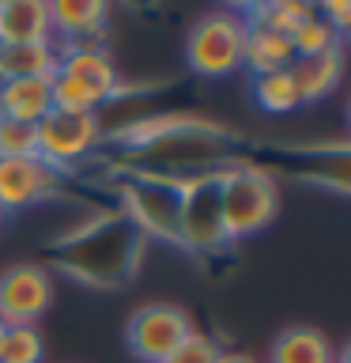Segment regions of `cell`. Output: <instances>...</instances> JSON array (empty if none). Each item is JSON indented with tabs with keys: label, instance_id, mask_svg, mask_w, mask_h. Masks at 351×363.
Here are the masks:
<instances>
[{
	"label": "cell",
	"instance_id": "obj_1",
	"mask_svg": "<svg viewBox=\"0 0 351 363\" xmlns=\"http://www.w3.org/2000/svg\"><path fill=\"white\" fill-rule=\"evenodd\" d=\"M234 144L231 133L219 125L192 118V113H159V118H136L125 129V155L132 170L166 178H192L223 170L219 159ZM231 167V163H226Z\"/></svg>",
	"mask_w": 351,
	"mask_h": 363
},
{
	"label": "cell",
	"instance_id": "obj_2",
	"mask_svg": "<svg viewBox=\"0 0 351 363\" xmlns=\"http://www.w3.org/2000/svg\"><path fill=\"white\" fill-rule=\"evenodd\" d=\"M144 242L147 238L129 223V216L102 212L79 231H72L64 242H57L53 261L64 269L72 280L91 284V288H121L136 277L144 261Z\"/></svg>",
	"mask_w": 351,
	"mask_h": 363
},
{
	"label": "cell",
	"instance_id": "obj_3",
	"mask_svg": "<svg viewBox=\"0 0 351 363\" xmlns=\"http://www.w3.org/2000/svg\"><path fill=\"white\" fill-rule=\"evenodd\" d=\"M219 208H223V231L226 238H249L276 220L280 212V189L268 170L253 163H231L219 170Z\"/></svg>",
	"mask_w": 351,
	"mask_h": 363
},
{
	"label": "cell",
	"instance_id": "obj_4",
	"mask_svg": "<svg viewBox=\"0 0 351 363\" xmlns=\"http://www.w3.org/2000/svg\"><path fill=\"white\" fill-rule=\"evenodd\" d=\"M121 212L144 238L178 246V220H181V178L147 174V170H129L117 182Z\"/></svg>",
	"mask_w": 351,
	"mask_h": 363
},
{
	"label": "cell",
	"instance_id": "obj_5",
	"mask_svg": "<svg viewBox=\"0 0 351 363\" xmlns=\"http://www.w3.org/2000/svg\"><path fill=\"white\" fill-rule=\"evenodd\" d=\"M246 19L238 8H215L192 23L185 38V61L204 79H223L242 68Z\"/></svg>",
	"mask_w": 351,
	"mask_h": 363
},
{
	"label": "cell",
	"instance_id": "obj_6",
	"mask_svg": "<svg viewBox=\"0 0 351 363\" xmlns=\"http://www.w3.org/2000/svg\"><path fill=\"white\" fill-rule=\"evenodd\" d=\"M34 136H38V159L45 167H53L57 174H64L106 140V129H102V113L53 106L34 125Z\"/></svg>",
	"mask_w": 351,
	"mask_h": 363
},
{
	"label": "cell",
	"instance_id": "obj_7",
	"mask_svg": "<svg viewBox=\"0 0 351 363\" xmlns=\"http://www.w3.org/2000/svg\"><path fill=\"white\" fill-rule=\"evenodd\" d=\"M178 246L192 254H219L231 246L223 231V208H219V170L181 178V220H178Z\"/></svg>",
	"mask_w": 351,
	"mask_h": 363
},
{
	"label": "cell",
	"instance_id": "obj_8",
	"mask_svg": "<svg viewBox=\"0 0 351 363\" xmlns=\"http://www.w3.org/2000/svg\"><path fill=\"white\" fill-rule=\"evenodd\" d=\"M189 333H192L189 314L174 303H147L129 318V325H125L129 352L140 363H163Z\"/></svg>",
	"mask_w": 351,
	"mask_h": 363
},
{
	"label": "cell",
	"instance_id": "obj_9",
	"mask_svg": "<svg viewBox=\"0 0 351 363\" xmlns=\"http://www.w3.org/2000/svg\"><path fill=\"white\" fill-rule=\"evenodd\" d=\"M53 303L50 269L23 261L0 272V322L4 325H38V318Z\"/></svg>",
	"mask_w": 351,
	"mask_h": 363
},
{
	"label": "cell",
	"instance_id": "obj_10",
	"mask_svg": "<svg viewBox=\"0 0 351 363\" xmlns=\"http://www.w3.org/2000/svg\"><path fill=\"white\" fill-rule=\"evenodd\" d=\"M53 76H64L79 84L84 91H91L102 106L113 102L117 95L121 79H117V68H113L110 53L102 50L98 42H72V45H57V68Z\"/></svg>",
	"mask_w": 351,
	"mask_h": 363
},
{
	"label": "cell",
	"instance_id": "obj_11",
	"mask_svg": "<svg viewBox=\"0 0 351 363\" xmlns=\"http://www.w3.org/2000/svg\"><path fill=\"white\" fill-rule=\"evenodd\" d=\"M57 182L53 167H45L38 155H23V159H0V212H23L34 204L50 201Z\"/></svg>",
	"mask_w": 351,
	"mask_h": 363
},
{
	"label": "cell",
	"instance_id": "obj_12",
	"mask_svg": "<svg viewBox=\"0 0 351 363\" xmlns=\"http://www.w3.org/2000/svg\"><path fill=\"white\" fill-rule=\"evenodd\" d=\"M110 8L98 0H53L50 4V30L57 45L72 42H98L106 30Z\"/></svg>",
	"mask_w": 351,
	"mask_h": 363
},
{
	"label": "cell",
	"instance_id": "obj_13",
	"mask_svg": "<svg viewBox=\"0 0 351 363\" xmlns=\"http://www.w3.org/2000/svg\"><path fill=\"white\" fill-rule=\"evenodd\" d=\"M53 110V79L50 76H19L0 87V118L38 125Z\"/></svg>",
	"mask_w": 351,
	"mask_h": 363
},
{
	"label": "cell",
	"instance_id": "obj_14",
	"mask_svg": "<svg viewBox=\"0 0 351 363\" xmlns=\"http://www.w3.org/2000/svg\"><path fill=\"white\" fill-rule=\"evenodd\" d=\"M294 65V45L287 34L268 30L260 23H246V42H242V68L249 76L283 72Z\"/></svg>",
	"mask_w": 351,
	"mask_h": 363
},
{
	"label": "cell",
	"instance_id": "obj_15",
	"mask_svg": "<svg viewBox=\"0 0 351 363\" xmlns=\"http://www.w3.org/2000/svg\"><path fill=\"white\" fill-rule=\"evenodd\" d=\"M291 79H294V87H299V95H302V106L328 99L340 87V79H344V50L317 53V57H294Z\"/></svg>",
	"mask_w": 351,
	"mask_h": 363
},
{
	"label": "cell",
	"instance_id": "obj_16",
	"mask_svg": "<svg viewBox=\"0 0 351 363\" xmlns=\"http://www.w3.org/2000/svg\"><path fill=\"white\" fill-rule=\"evenodd\" d=\"M50 30V4L42 0H0V45L45 42Z\"/></svg>",
	"mask_w": 351,
	"mask_h": 363
},
{
	"label": "cell",
	"instance_id": "obj_17",
	"mask_svg": "<svg viewBox=\"0 0 351 363\" xmlns=\"http://www.w3.org/2000/svg\"><path fill=\"white\" fill-rule=\"evenodd\" d=\"M268 363H340V352L333 348L321 329L313 325H294L272 340Z\"/></svg>",
	"mask_w": 351,
	"mask_h": 363
},
{
	"label": "cell",
	"instance_id": "obj_18",
	"mask_svg": "<svg viewBox=\"0 0 351 363\" xmlns=\"http://www.w3.org/2000/svg\"><path fill=\"white\" fill-rule=\"evenodd\" d=\"M57 68V42H23V45H0V76H53Z\"/></svg>",
	"mask_w": 351,
	"mask_h": 363
},
{
	"label": "cell",
	"instance_id": "obj_19",
	"mask_svg": "<svg viewBox=\"0 0 351 363\" xmlns=\"http://www.w3.org/2000/svg\"><path fill=\"white\" fill-rule=\"evenodd\" d=\"M291 45H294V57H317V53L344 50V34H340L333 23L321 16V8L313 4V11L299 23V30L291 34Z\"/></svg>",
	"mask_w": 351,
	"mask_h": 363
},
{
	"label": "cell",
	"instance_id": "obj_20",
	"mask_svg": "<svg viewBox=\"0 0 351 363\" xmlns=\"http://www.w3.org/2000/svg\"><path fill=\"white\" fill-rule=\"evenodd\" d=\"M253 99L265 113H294L302 106V95H299V87H294V79H291V68L253 76Z\"/></svg>",
	"mask_w": 351,
	"mask_h": 363
},
{
	"label": "cell",
	"instance_id": "obj_21",
	"mask_svg": "<svg viewBox=\"0 0 351 363\" xmlns=\"http://www.w3.org/2000/svg\"><path fill=\"white\" fill-rule=\"evenodd\" d=\"M246 23H260L268 30L291 34L299 30V23L313 11V4H302V0H268V4H253V8H238Z\"/></svg>",
	"mask_w": 351,
	"mask_h": 363
},
{
	"label": "cell",
	"instance_id": "obj_22",
	"mask_svg": "<svg viewBox=\"0 0 351 363\" xmlns=\"http://www.w3.org/2000/svg\"><path fill=\"white\" fill-rule=\"evenodd\" d=\"M45 340L38 325H4L0 333V363H42Z\"/></svg>",
	"mask_w": 351,
	"mask_h": 363
},
{
	"label": "cell",
	"instance_id": "obj_23",
	"mask_svg": "<svg viewBox=\"0 0 351 363\" xmlns=\"http://www.w3.org/2000/svg\"><path fill=\"white\" fill-rule=\"evenodd\" d=\"M23 155H38L34 125L0 118V159H23Z\"/></svg>",
	"mask_w": 351,
	"mask_h": 363
},
{
	"label": "cell",
	"instance_id": "obj_24",
	"mask_svg": "<svg viewBox=\"0 0 351 363\" xmlns=\"http://www.w3.org/2000/svg\"><path fill=\"white\" fill-rule=\"evenodd\" d=\"M219 345L208 337V333H200V329H192V333L181 340V345L170 352V356L163 359V363H215L219 359Z\"/></svg>",
	"mask_w": 351,
	"mask_h": 363
},
{
	"label": "cell",
	"instance_id": "obj_25",
	"mask_svg": "<svg viewBox=\"0 0 351 363\" xmlns=\"http://www.w3.org/2000/svg\"><path fill=\"white\" fill-rule=\"evenodd\" d=\"M317 8H321V16H325L328 23H333V27H336L340 34L347 30V19H351V4H317Z\"/></svg>",
	"mask_w": 351,
	"mask_h": 363
},
{
	"label": "cell",
	"instance_id": "obj_26",
	"mask_svg": "<svg viewBox=\"0 0 351 363\" xmlns=\"http://www.w3.org/2000/svg\"><path fill=\"white\" fill-rule=\"evenodd\" d=\"M215 363H257L249 352H219V359Z\"/></svg>",
	"mask_w": 351,
	"mask_h": 363
},
{
	"label": "cell",
	"instance_id": "obj_27",
	"mask_svg": "<svg viewBox=\"0 0 351 363\" xmlns=\"http://www.w3.org/2000/svg\"><path fill=\"white\" fill-rule=\"evenodd\" d=\"M0 227H4V212H0Z\"/></svg>",
	"mask_w": 351,
	"mask_h": 363
},
{
	"label": "cell",
	"instance_id": "obj_28",
	"mask_svg": "<svg viewBox=\"0 0 351 363\" xmlns=\"http://www.w3.org/2000/svg\"><path fill=\"white\" fill-rule=\"evenodd\" d=\"M0 333H4V322H0Z\"/></svg>",
	"mask_w": 351,
	"mask_h": 363
},
{
	"label": "cell",
	"instance_id": "obj_29",
	"mask_svg": "<svg viewBox=\"0 0 351 363\" xmlns=\"http://www.w3.org/2000/svg\"><path fill=\"white\" fill-rule=\"evenodd\" d=\"M344 359H347V356H340V363H344Z\"/></svg>",
	"mask_w": 351,
	"mask_h": 363
}]
</instances>
